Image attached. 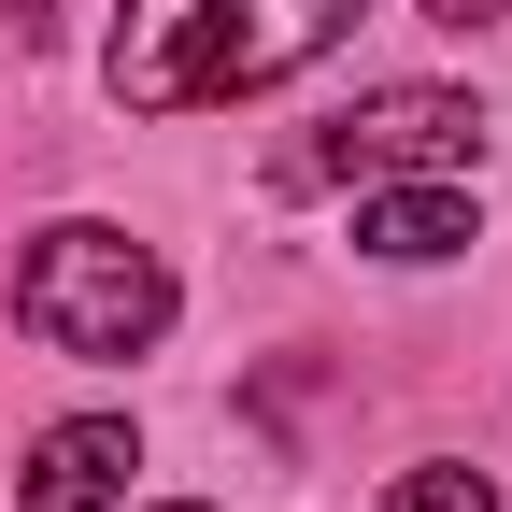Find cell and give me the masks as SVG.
Returning <instances> with one entry per match:
<instances>
[{
    "label": "cell",
    "mask_w": 512,
    "mask_h": 512,
    "mask_svg": "<svg viewBox=\"0 0 512 512\" xmlns=\"http://www.w3.org/2000/svg\"><path fill=\"white\" fill-rule=\"evenodd\" d=\"M356 15L370 0H128L100 72L128 114H214V100L285 86L299 57H328Z\"/></svg>",
    "instance_id": "cell-1"
},
{
    "label": "cell",
    "mask_w": 512,
    "mask_h": 512,
    "mask_svg": "<svg viewBox=\"0 0 512 512\" xmlns=\"http://www.w3.org/2000/svg\"><path fill=\"white\" fill-rule=\"evenodd\" d=\"M15 328L57 342V356H143L171 328V271H157V242L72 214V228H43L15 256Z\"/></svg>",
    "instance_id": "cell-2"
},
{
    "label": "cell",
    "mask_w": 512,
    "mask_h": 512,
    "mask_svg": "<svg viewBox=\"0 0 512 512\" xmlns=\"http://www.w3.org/2000/svg\"><path fill=\"white\" fill-rule=\"evenodd\" d=\"M470 157H484V114L456 86H370L285 157V185H399V171H470Z\"/></svg>",
    "instance_id": "cell-3"
},
{
    "label": "cell",
    "mask_w": 512,
    "mask_h": 512,
    "mask_svg": "<svg viewBox=\"0 0 512 512\" xmlns=\"http://www.w3.org/2000/svg\"><path fill=\"white\" fill-rule=\"evenodd\" d=\"M356 242L384 256V271H427V256L484 242V214H470L456 171H399V185H356Z\"/></svg>",
    "instance_id": "cell-4"
},
{
    "label": "cell",
    "mask_w": 512,
    "mask_h": 512,
    "mask_svg": "<svg viewBox=\"0 0 512 512\" xmlns=\"http://www.w3.org/2000/svg\"><path fill=\"white\" fill-rule=\"evenodd\" d=\"M128 470H143V441H128L114 413H72V427L29 441V484H15V498H29V512H114Z\"/></svg>",
    "instance_id": "cell-5"
},
{
    "label": "cell",
    "mask_w": 512,
    "mask_h": 512,
    "mask_svg": "<svg viewBox=\"0 0 512 512\" xmlns=\"http://www.w3.org/2000/svg\"><path fill=\"white\" fill-rule=\"evenodd\" d=\"M384 512H498V484H484V470H456V456H427V470L384 484Z\"/></svg>",
    "instance_id": "cell-6"
},
{
    "label": "cell",
    "mask_w": 512,
    "mask_h": 512,
    "mask_svg": "<svg viewBox=\"0 0 512 512\" xmlns=\"http://www.w3.org/2000/svg\"><path fill=\"white\" fill-rule=\"evenodd\" d=\"M427 15H441V29H498L512 0H427Z\"/></svg>",
    "instance_id": "cell-7"
}]
</instances>
